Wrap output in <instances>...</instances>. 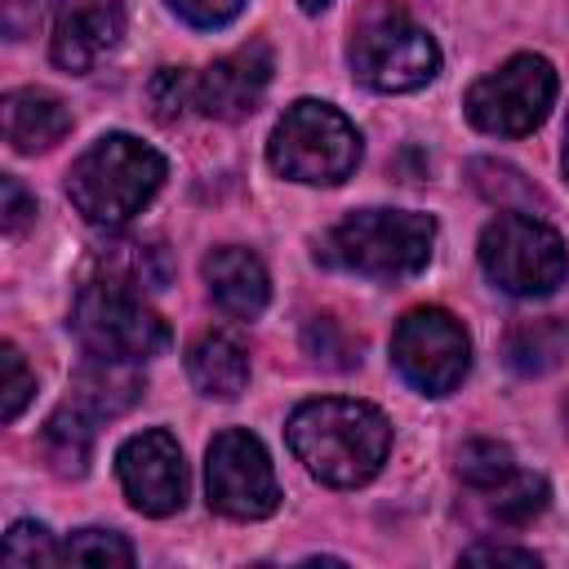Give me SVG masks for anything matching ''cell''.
Listing matches in <instances>:
<instances>
[{"mask_svg":"<svg viewBox=\"0 0 569 569\" xmlns=\"http://www.w3.org/2000/svg\"><path fill=\"white\" fill-rule=\"evenodd\" d=\"M347 58H351L356 80L378 93L422 89L440 71L436 40L409 18V9L400 0H369L356 13Z\"/></svg>","mask_w":569,"mask_h":569,"instance_id":"3","label":"cell"},{"mask_svg":"<svg viewBox=\"0 0 569 569\" xmlns=\"http://www.w3.org/2000/svg\"><path fill=\"white\" fill-rule=\"evenodd\" d=\"M124 36V0H53V62L71 76L107 58Z\"/></svg>","mask_w":569,"mask_h":569,"instance_id":"12","label":"cell"},{"mask_svg":"<svg viewBox=\"0 0 569 569\" xmlns=\"http://www.w3.org/2000/svg\"><path fill=\"white\" fill-rule=\"evenodd\" d=\"M4 560L9 565H53L62 560V547H53V533L36 520H18L4 533Z\"/></svg>","mask_w":569,"mask_h":569,"instance_id":"25","label":"cell"},{"mask_svg":"<svg viewBox=\"0 0 569 569\" xmlns=\"http://www.w3.org/2000/svg\"><path fill=\"white\" fill-rule=\"evenodd\" d=\"M71 391H76L71 405H80L84 413H93V418H116V413H124L129 405H138L142 378H138L124 360H98V356H93V365H84V369L76 373Z\"/></svg>","mask_w":569,"mask_h":569,"instance_id":"18","label":"cell"},{"mask_svg":"<svg viewBox=\"0 0 569 569\" xmlns=\"http://www.w3.org/2000/svg\"><path fill=\"white\" fill-rule=\"evenodd\" d=\"M62 560L76 565H133V547L111 529H80L67 538Z\"/></svg>","mask_w":569,"mask_h":569,"instance_id":"23","label":"cell"},{"mask_svg":"<svg viewBox=\"0 0 569 569\" xmlns=\"http://www.w3.org/2000/svg\"><path fill=\"white\" fill-rule=\"evenodd\" d=\"M302 342H307V351H311L316 360H325V365H333V369H351V365L360 360V342H351V338L338 329V320H325V316H316V320L307 325Z\"/></svg>","mask_w":569,"mask_h":569,"instance_id":"26","label":"cell"},{"mask_svg":"<svg viewBox=\"0 0 569 569\" xmlns=\"http://www.w3.org/2000/svg\"><path fill=\"white\" fill-rule=\"evenodd\" d=\"M169 9H173L182 22L213 31V27H227V22L244 9V0H169Z\"/></svg>","mask_w":569,"mask_h":569,"instance_id":"28","label":"cell"},{"mask_svg":"<svg viewBox=\"0 0 569 569\" xmlns=\"http://www.w3.org/2000/svg\"><path fill=\"white\" fill-rule=\"evenodd\" d=\"M560 164H565V178H569V120H565V156H560Z\"/></svg>","mask_w":569,"mask_h":569,"instance_id":"32","label":"cell"},{"mask_svg":"<svg viewBox=\"0 0 569 569\" xmlns=\"http://www.w3.org/2000/svg\"><path fill=\"white\" fill-rule=\"evenodd\" d=\"M187 373L204 396L236 400L249 382V356L231 333H200L187 347Z\"/></svg>","mask_w":569,"mask_h":569,"instance_id":"16","label":"cell"},{"mask_svg":"<svg viewBox=\"0 0 569 569\" xmlns=\"http://www.w3.org/2000/svg\"><path fill=\"white\" fill-rule=\"evenodd\" d=\"M116 476L142 516H173L187 502V462L169 431L151 427L120 445Z\"/></svg>","mask_w":569,"mask_h":569,"instance_id":"11","label":"cell"},{"mask_svg":"<svg viewBox=\"0 0 569 569\" xmlns=\"http://www.w3.org/2000/svg\"><path fill=\"white\" fill-rule=\"evenodd\" d=\"M471 182H476V191H480L489 204H498L502 213H533V209H547L542 191H538L520 169H511V164H502V160H471Z\"/></svg>","mask_w":569,"mask_h":569,"instance_id":"20","label":"cell"},{"mask_svg":"<svg viewBox=\"0 0 569 569\" xmlns=\"http://www.w3.org/2000/svg\"><path fill=\"white\" fill-rule=\"evenodd\" d=\"M204 489H209V507L231 520H262L280 507L271 458L262 440L249 431L213 436L209 458H204Z\"/></svg>","mask_w":569,"mask_h":569,"instance_id":"10","label":"cell"},{"mask_svg":"<svg viewBox=\"0 0 569 569\" xmlns=\"http://www.w3.org/2000/svg\"><path fill=\"white\" fill-rule=\"evenodd\" d=\"M267 160L293 182H342L360 160V133L338 107L302 98L280 116Z\"/></svg>","mask_w":569,"mask_h":569,"instance_id":"6","label":"cell"},{"mask_svg":"<svg viewBox=\"0 0 569 569\" xmlns=\"http://www.w3.org/2000/svg\"><path fill=\"white\" fill-rule=\"evenodd\" d=\"M556 102V71L538 53H516L467 89V120L498 138L533 133Z\"/></svg>","mask_w":569,"mask_h":569,"instance_id":"8","label":"cell"},{"mask_svg":"<svg viewBox=\"0 0 569 569\" xmlns=\"http://www.w3.org/2000/svg\"><path fill=\"white\" fill-rule=\"evenodd\" d=\"M0 120H4V142H9L13 151H22V156L49 151V147L62 142L67 129H71L67 102L53 98L49 89H13V93H4Z\"/></svg>","mask_w":569,"mask_h":569,"instance_id":"15","label":"cell"},{"mask_svg":"<svg viewBox=\"0 0 569 569\" xmlns=\"http://www.w3.org/2000/svg\"><path fill=\"white\" fill-rule=\"evenodd\" d=\"M267 84H271V49L262 40H253L200 71L196 107L213 120H244L262 102Z\"/></svg>","mask_w":569,"mask_h":569,"instance_id":"13","label":"cell"},{"mask_svg":"<svg viewBox=\"0 0 569 569\" xmlns=\"http://www.w3.org/2000/svg\"><path fill=\"white\" fill-rule=\"evenodd\" d=\"M31 213H36V200L22 191V182L18 178H0V222H4V231L18 236L31 222Z\"/></svg>","mask_w":569,"mask_h":569,"instance_id":"29","label":"cell"},{"mask_svg":"<svg viewBox=\"0 0 569 569\" xmlns=\"http://www.w3.org/2000/svg\"><path fill=\"white\" fill-rule=\"evenodd\" d=\"M431 244H436V222L427 213L360 209L325 236V258L369 280H405L427 267Z\"/></svg>","mask_w":569,"mask_h":569,"instance_id":"4","label":"cell"},{"mask_svg":"<svg viewBox=\"0 0 569 569\" xmlns=\"http://www.w3.org/2000/svg\"><path fill=\"white\" fill-rule=\"evenodd\" d=\"M502 356L516 373L538 378L551 373L565 356H569V325L556 316H538V320H516L502 338Z\"/></svg>","mask_w":569,"mask_h":569,"instance_id":"17","label":"cell"},{"mask_svg":"<svg viewBox=\"0 0 569 569\" xmlns=\"http://www.w3.org/2000/svg\"><path fill=\"white\" fill-rule=\"evenodd\" d=\"M164 182V156L133 133H107L98 138L67 173V196L71 204L98 222V227H120L129 222Z\"/></svg>","mask_w":569,"mask_h":569,"instance_id":"2","label":"cell"},{"mask_svg":"<svg viewBox=\"0 0 569 569\" xmlns=\"http://www.w3.org/2000/svg\"><path fill=\"white\" fill-rule=\"evenodd\" d=\"M289 449L298 462L333 489H356L378 476L391 449V422L365 400H307L289 413Z\"/></svg>","mask_w":569,"mask_h":569,"instance_id":"1","label":"cell"},{"mask_svg":"<svg viewBox=\"0 0 569 569\" xmlns=\"http://www.w3.org/2000/svg\"><path fill=\"white\" fill-rule=\"evenodd\" d=\"M0 369H4V387H0V396H4V422H13L18 413H22V405L31 400V391H36V378L27 373V365H22V356H18V347L13 342H4L0 347Z\"/></svg>","mask_w":569,"mask_h":569,"instance_id":"27","label":"cell"},{"mask_svg":"<svg viewBox=\"0 0 569 569\" xmlns=\"http://www.w3.org/2000/svg\"><path fill=\"white\" fill-rule=\"evenodd\" d=\"M93 413H84L80 405H62L49 427H44V449H49V462L62 471V476H84V462H89V449H93Z\"/></svg>","mask_w":569,"mask_h":569,"instance_id":"19","label":"cell"},{"mask_svg":"<svg viewBox=\"0 0 569 569\" xmlns=\"http://www.w3.org/2000/svg\"><path fill=\"white\" fill-rule=\"evenodd\" d=\"M147 98H151L156 120L173 124L187 107H196V80H191L182 67H160V71H156V80L147 84Z\"/></svg>","mask_w":569,"mask_h":569,"instance_id":"24","label":"cell"},{"mask_svg":"<svg viewBox=\"0 0 569 569\" xmlns=\"http://www.w3.org/2000/svg\"><path fill=\"white\" fill-rule=\"evenodd\" d=\"M40 18V0H0V27L9 40H27L36 31Z\"/></svg>","mask_w":569,"mask_h":569,"instance_id":"30","label":"cell"},{"mask_svg":"<svg viewBox=\"0 0 569 569\" xmlns=\"http://www.w3.org/2000/svg\"><path fill=\"white\" fill-rule=\"evenodd\" d=\"M391 365L422 396H445L467 378L471 342L445 307H413L391 333Z\"/></svg>","mask_w":569,"mask_h":569,"instance_id":"9","label":"cell"},{"mask_svg":"<svg viewBox=\"0 0 569 569\" xmlns=\"http://www.w3.org/2000/svg\"><path fill=\"white\" fill-rule=\"evenodd\" d=\"M71 329L98 360H147L169 347V325L142 302V293L120 276H98L80 284L71 307Z\"/></svg>","mask_w":569,"mask_h":569,"instance_id":"5","label":"cell"},{"mask_svg":"<svg viewBox=\"0 0 569 569\" xmlns=\"http://www.w3.org/2000/svg\"><path fill=\"white\" fill-rule=\"evenodd\" d=\"M516 471L511 462V449L498 445V440H467L462 453H458V476L471 485V489H498L507 476Z\"/></svg>","mask_w":569,"mask_h":569,"instance_id":"22","label":"cell"},{"mask_svg":"<svg viewBox=\"0 0 569 569\" xmlns=\"http://www.w3.org/2000/svg\"><path fill=\"white\" fill-rule=\"evenodd\" d=\"M204 284H209L213 302L240 320H253L271 298L267 267L258 262V253H249L240 244H222L204 258Z\"/></svg>","mask_w":569,"mask_h":569,"instance_id":"14","label":"cell"},{"mask_svg":"<svg viewBox=\"0 0 569 569\" xmlns=\"http://www.w3.org/2000/svg\"><path fill=\"white\" fill-rule=\"evenodd\" d=\"M298 4H302V9H311V13H316V9H325V4H329V0H298Z\"/></svg>","mask_w":569,"mask_h":569,"instance_id":"33","label":"cell"},{"mask_svg":"<svg viewBox=\"0 0 569 569\" xmlns=\"http://www.w3.org/2000/svg\"><path fill=\"white\" fill-rule=\"evenodd\" d=\"M493 493V520H502V525H529L533 516H542V507H547V480L542 476H520V471H511L498 489H489Z\"/></svg>","mask_w":569,"mask_h":569,"instance_id":"21","label":"cell"},{"mask_svg":"<svg viewBox=\"0 0 569 569\" xmlns=\"http://www.w3.org/2000/svg\"><path fill=\"white\" fill-rule=\"evenodd\" d=\"M565 422H569V405H565Z\"/></svg>","mask_w":569,"mask_h":569,"instance_id":"34","label":"cell"},{"mask_svg":"<svg viewBox=\"0 0 569 569\" xmlns=\"http://www.w3.org/2000/svg\"><path fill=\"white\" fill-rule=\"evenodd\" d=\"M462 560L467 565H538V556L533 551H520V547H493V542H480V547H471V551H462Z\"/></svg>","mask_w":569,"mask_h":569,"instance_id":"31","label":"cell"},{"mask_svg":"<svg viewBox=\"0 0 569 569\" xmlns=\"http://www.w3.org/2000/svg\"><path fill=\"white\" fill-rule=\"evenodd\" d=\"M480 267L511 298H547L569 276L560 231L533 213H502L480 231Z\"/></svg>","mask_w":569,"mask_h":569,"instance_id":"7","label":"cell"}]
</instances>
